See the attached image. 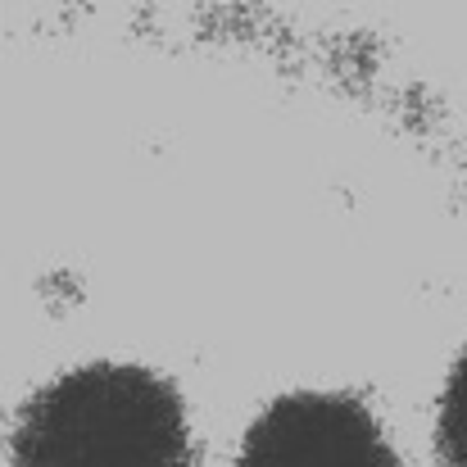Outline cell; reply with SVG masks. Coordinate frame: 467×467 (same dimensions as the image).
I'll return each instance as SVG.
<instances>
[{
    "label": "cell",
    "mask_w": 467,
    "mask_h": 467,
    "mask_svg": "<svg viewBox=\"0 0 467 467\" xmlns=\"http://www.w3.org/2000/svg\"><path fill=\"white\" fill-rule=\"evenodd\" d=\"M182 400L146 368L91 363L46 386L18 418L14 467H186Z\"/></svg>",
    "instance_id": "obj_1"
},
{
    "label": "cell",
    "mask_w": 467,
    "mask_h": 467,
    "mask_svg": "<svg viewBox=\"0 0 467 467\" xmlns=\"http://www.w3.org/2000/svg\"><path fill=\"white\" fill-rule=\"evenodd\" d=\"M236 467H395V454L363 404L286 395L250 427Z\"/></svg>",
    "instance_id": "obj_2"
},
{
    "label": "cell",
    "mask_w": 467,
    "mask_h": 467,
    "mask_svg": "<svg viewBox=\"0 0 467 467\" xmlns=\"http://www.w3.org/2000/svg\"><path fill=\"white\" fill-rule=\"evenodd\" d=\"M441 459L445 467H467V354L450 372V386L441 400Z\"/></svg>",
    "instance_id": "obj_3"
}]
</instances>
